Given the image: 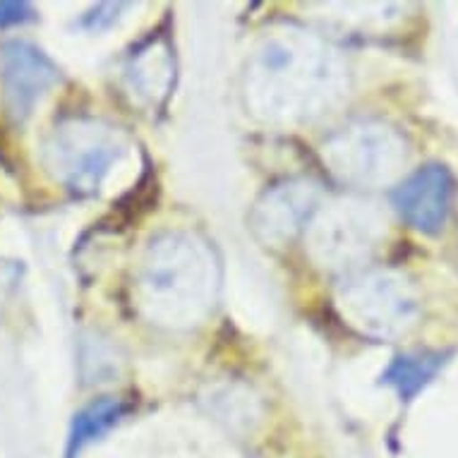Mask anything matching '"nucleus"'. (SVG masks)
Returning a JSON list of instances; mask_svg holds the SVG:
<instances>
[{
  "label": "nucleus",
  "instance_id": "f257e3e1",
  "mask_svg": "<svg viewBox=\"0 0 458 458\" xmlns=\"http://www.w3.org/2000/svg\"><path fill=\"white\" fill-rule=\"evenodd\" d=\"M334 55L305 34H281L257 48L248 70V97L259 115L302 121L324 113L338 94Z\"/></svg>",
  "mask_w": 458,
  "mask_h": 458
},
{
  "label": "nucleus",
  "instance_id": "f03ea898",
  "mask_svg": "<svg viewBox=\"0 0 458 458\" xmlns=\"http://www.w3.org/2000/svg\"><path fill=\"white\" fill-rule=\"evenodd\" d=\"M216 288L214 257L202 242L171 233L151 242L140 274V302L165 327L195 324L209 310Z\"/></svg>",
  "mask_w": 458,
  "mask_h": 458
},
{
  "label": "nucleus",
  "instance_id": "7ed1b4c3",
  "mask_svg": "<svg viewBox=\"0 0 458 458\" xmlns=\"http://www.w3.org/2000/svg\"><path fill=\"white\" fill-rule=\"evenodd\" d=\"M336 305L353 329L372 338H396L418 324L420 302L396 271H362L344 281Z\"/></svg>",
  "mask_w": 458,
  "mask_h": 458
},
{
  "label": "nucleus",
  "instance_id": "20e7f679",
  "mask_svg": "<svg viewBox=\"0 0 458 458\" xmlns=\"http://www.w3.org/2000/svg\"><path fill=\"white\" fill-rule=\"evenodd\" d=\"M408 144L396 128L382 121H355L324 144V161L341 181L384 185L406 165Z\"/></svg>",
  "mask_w": 458,
  "mask_h": 458
},
{
  "label": "nucleus",
  "instance_id": "39448f33",
  "mask_svg": "<svg viewBox=\"0 0 458 458\" xmlns=\"http://www.w3.org/2000/svg\"><path fill=\"white\" fill-rule=\"evenodd\" d=\"M121 154L123 140L115 130L101 121L75 118L53 130L46 144V165L70 190L91 195Z\"/></svg>",
  "mask_w": 458,
  "mask_h": 458
},
{
  "label": "nucleus",
  "instance_id": "423d86ee",
  "mask_svg": "<svg viewBox=\"0 0 458 458\" xmlns=\"http://www.w3.org/2000/svg\"><path fill=\"white\" fill-rule=\"evenodd\" d=\"M456 202V178L442 164H425L398 182L391 204L411 228L425 235L442 233Z\"/></svg>",
  "mask_w": 458,
  "mask_h": 458
},
{
  "label": "nucleus",
  "instance_id": "0eeeda50",
  "mask_svg": "<svg viewBox=\"0 0 458 458\" xmlns=\"http://www.w3.org/2000/svg\"><path fill=\"white\" fill-rule=\"evenodd\" d=\"M377 233V224L362 204H336L312 224L310 250L324 267H346L369 255Z\"/></svg>",
  "mask_w": 458,
  "mask_h": 458
},
{
  "label": "nucleus",
  "instance_id": "6e6552de",
  "mask_svg": "<svg viewBox=\"0 0 458 458\" xmlns=\"http://www.w3.org/2000/svg\"><path fill=\"white\" fill-rule=\"evenodd\" d=\"M3 91L10 115L24 121L41 94L58 82V68L30 44L13 41L3 48Z\"/></svg>",
  "mask_w": 458,
  "mask_h": 458
},
{
  "label": "nucleus",
  "instance_id": "1a4fd4ad",
  "mask_svg": "<svg viewBox=\"0 0 458 458\" xmlns=\"http://www.w3.org/2000/svg\"><path fill=\"white\" fill-rule=\"evenodd\" d=\"M319 202V188L308 181H291L269 190L252 214V228L264 242L291 241L308 224Z\"/></svg>",
  "mask_w": 458,
  "mask_h": 458
},
{
  "label": "nucleus",
  "instance_id": "9d476101",
  "mask_svg": "<svg viewBox=\"0 0 458 458\" xmlns=\"http://www.w3.org/2000/svg\"><path fill=\"white\" fill-rule=\"evenodd\" d=\"M451 351H411L396 355L386 365L379 382L398 394L401 401H413L449 362Z\"/></svg>",
  "mask_w": 458,
  "mask_h": 458
},
{
  "label": "nucleus",
  "instance_id": "9b49d317",
  "mask_svg": "<svg viewBox=\"0 0 458 458\" xmlns=\"http://www.w3.org/2000/svg\"><path fill=\"white\" fill-rule=\"evenodd\" d=\"M128 411L130 406L125 401L113 396L98 398V401L89 403L87 408H82V411L75 415L72 428H70L68 458H77V454H80L87 444H91L94 439L106 435L115 422H121V418H125Z\"/></svg>",
  "mask_w": 458,
  "mask_h": 458
},
{
  "label": "nucleus",
  "instance_id": "f8f14e48",
  "mask_svg": "<svg viewBox=\"0 0 458 458\" xmlns=\"http://www.w3.org/2000/svg\"><path fill=\"white\" fill-rule=\"evenodd\" d=\"M130 77H132V87H137L144 97L157 98L158 94L165 97L174 82V61L168 46L151 41L149 48H144L137 58H132Z\"/></svg>",
  "mask_w": 458,
  "mask_h": 458
},
{
  "label": "nucleus",
  "instance_id": "ddd939ff",
  "mask_svg": "<svg viewBox=\"0 0 458 458\" xmlns=\"http://www.w3.org/2000/svg\"><path fill=\"white\" fill-rule=\"evenodd\" d=\"M125 5L123 3H118V5H113V3H106V5H98L97 10H91L89 15L84 17L82 24L87 27V30H104V27H108V24L115 22V17H118V10H123Z\"/></svg>",
  "mask_w": 458,
  "mask_h": 458
},
{
  "label": "nucleus",
  "instance_id": "4468645a",
  "mask_svg": "<svg viewBox=\"0 0 458 458\" xmlns=\"http://www.w3.org/2000/svg\"><path fill=\"white\" fill-rule=\"evenodd\" d=\"M34 20V10L27 3H0V24L10 27V24H24Z\"/></svg>",
  "mask_w": 458,
  "mask_h": 458
}]
</instances>
